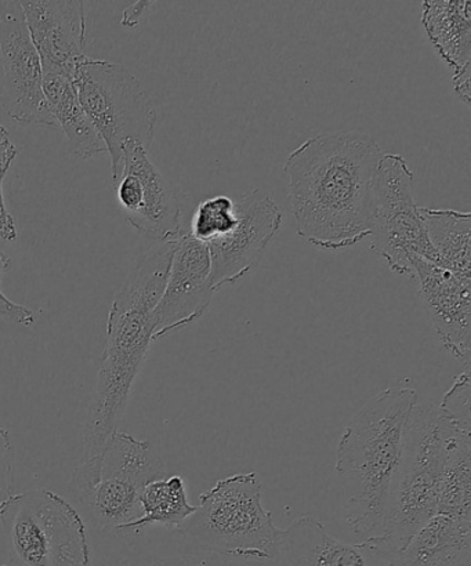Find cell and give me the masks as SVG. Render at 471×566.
<instances>
[{
	"label": "cell",
	"instance_id": "3",
	"mask_svg": "<svg viewBox=\"0 0 471 566\" xmlns=\"http://www.w3.org/2000/svg\"><path fill=\"white\" fill-rule=\"evenodd\" d=\"M417 403L418 392L414 388L387 387L370 398L343 429L335 470L345 490L347 523L362 542L378 539L381 534L404 430Z\"/></svg>",
	"mask_w": 471,
	"mask_h": 566
},
{
	"label": "cell",
	"instance_id": "18",
	"mask_svg": "<svg viewBox=\"0 0 471 566\" xmlns=\"http://www.w3.org/2000/svg\"><path fill=\"white\" fill-rule=\"evenodd\" d=\"M422 25L430 43L453 75L470 69V0H425Z\"/></svg>",
	"mask_w": 471,
	"mask_h": 566
},
{
	"label": "cell",
	"instance_id": "15",
	"mask_svg": "<svg viewBox=\"0 0 471 566\" xmlns=\"http://www.w3.org/2000/svg\"><path fill=\"white\" fill-rule=\"evenodd\" d=\"M414 281L433 322L437 335L453 357L470 365L471 279L435 263L412 258Z\"/></svg>",
	"mask_w": 471,
	"mask_h": 566
},
{
	"label": "cell",
	"instance_id": "2",
	"mask_svg": "<svg viewBox=\"0 0 471 566\" xmlns=\"http://www.w3.org/2000/svg\"><path fill=\"white\" fill-rule=\"evenodd\" d=\"M176 240L158 242L137 259L116 292L107 319V340L83 430L86 459L104 447L124 419L133 385L154 343V311L168 281Z\"/></svg>",
	"mask_w": 471,
	"mask_h": 566
},
{
	"label": "cell",
	"instance_id": "22",
	"mask_svg": "<svg viewBox=\"0 0 471 566\" xmlns=\"http://www.w3.org/2000/svg\"><path fill=\"white\" fill-rule=\"evenodd\" d=\"M140 504L142 517L122 531L140 532L151 525L179 531L197 509L188 502L185 479L177 474L164 476L144 488Z\"/></svg>",
	"mask_w": 471,
	"mask_h": 566
},
{
	"label": "cell",
	"instance_id": "29",
	"mask_svg": "<svg viewBox=\"0 0 471 566\" xmlns=\"http://www.w3.org/2000/svg\"><path fill=\"white\" fill-rule=\"evenodd\" d=\"M453 87L462 103L470 105V69L453 75Z\"/></svg>",
	"mask_w": 471,
	"mask_h": 566
},
{
	"label": "cell",
	"instance_id": "1",
	"mask_svg": "<svg viewBox=\"0 0 471 566\" xmlns=\"http://www.w3.org/2000/svg\"><path fill=\"white\" fill-rule=\"evenodd\" d=\"M381 157L379 144L357 130L318 133L292 151L284 175L297 235L328 251L368 238Z\"/></svg>",
	"mask_w": 471,
	"mask_h": 566
},
{
	"label": "cell",
	"instance_id": "31",
	"mask_svg": "<svg viewBox=\"0 0 471 566\" xmlns=\"http://www.w3.org/2000/svg\"><path fill=\"white\" fill-rule=\"evenodd\" d=\"M2 566H10V565H2ZM14 566V565H13Z\"/></svg>",
	"mask_w": 471,
	"mask_h": 566
},
{
	"label": "cell",
	"instance_id": "13",
	"mask_svg": "<svg viewBox=\"0 0 471 566\" xmlns=\"http://www.w3.org/2000/svg\"><path fill=\"white\" fill-rule=\"evenodd\" d=\"M209 249L190 234L176 240L168 281L154 311V342L186 329L207 313L213 294Z\"/></svg>",
	"mask_w": 471,
	"mask_h": 566
},
{
	"label": "cell",
	"instance_id": "11",
	"mask_svg": "<svg viewBox=\"0 0 471 566\" xmlns=\"http://www.w3.org/2000/svg\"><path fill=\"white\" fill-rule=\"evenodd\" d=\"M148 151L140 143L125 144L116 198L132 229L157 242L175 241L185 234L180 198Z\"/></svg>",
	"mask_w": 471,
	"mask_h": 566
},
{
	"label": "cell",
	"instance_id": "5",
	"mask_svg": "<svg viewBox=\"0 0 471 566\" xmlns=\"http://www.w3.org/2000/svg\"><path fill=\"white\" fill-rule=\"evenodd\" d=\"M177 532L198 551L259 562L279 556L284 534L264 507L262 482L254 473L216 482Z\"/></svg>",
	"mask_w": 471,
	"mask_h": 566
},
{
	"label": "cell",
	"instance_id": "26",
	"mask_svg": "<svg viewBox=\"0 0 471 566\" xmlns=\"http://www.w3.org/2000/svg\"><path fill=\"white\" fill-rule=\"evenodd\" d=\"M15 157V146L11 147L8 153L0 155V240L8 242H14L17 237H19L13 216H11L8 208H6L3 198L4 177L8 175L10 166L14 163Z\"/></svg>",
	"mask_w": 471,
	"mask_h": 566
},
{
	"label": "cell",
	"instance_id": "16",
	"mask_svg": "<svg viewBox=\"0 0 471 566\" xmlns=\"http://www.w3.org/2000/svg\"><path fill=\"white\" fill-rule=\"evenodd\" d=\"M291 566H391L393 554L376 541L346 543L332 536L320 521L301 517L282 534V547Z\"/></svg>",
	"mask_w": 471,
	"mask_h": 566
},
{
	"label": "cell",
	"instance_id": "4",
	"mask_svg": "<svg viewBox=\"0 0 471 566\" xmlns=\"http://www.w3.org/2000/svg\"><path fill=\"white\" fill-rule=\"evenodd\" d=\"M459 427L440 405L417 403L404 430L400 460L393 476L378 539L393 554L437 514V497L448 446Z\"/></svg>",
	"mask_w": 471,
	"mask_h": 566
},
{
	"label": "cell",
	"instance_id": "30",
	"mask_svg": "<svg viewBox=\"0 0 471 566\" xmlns=\"http://www.w3.org/2000/svg\"><path fill=\"white\" fill-rule=\"evenodd\" d=\"M14 144L10 142L9 133L4 129L2 125H0V155H3L9 151Z\"/></svg>",
	"mask_w": 471,
	"mask_h": 566
},
{
	"label": "cell",
	"instance_id": "7",
	"mask_svg": "<svg viewBox=\"0 0 471 566\" xmlns=\"http://www.w3.org/2000/svg\"><path fill=\"white\" fill-rule=\"evenodd\" d=\"M0 524L14 566H92L81 514L49 490L13 495L0 510Z\"/></svg>",
	"mask_w": 471,
	"mask_h": 566
},
{
	"label": "cell",
	"instance_id": "23",
	"mask_svg": "<svg viewBox=\"0 0 471 566\" xmlns=\"http://www.w3.org/2000/svg\"><path fill=\"white\" fill-rule=\"evenodd\" d=\"M237 224L236 202L226 196L205 199L192 216L190 235L205 243L229 234Z\"/></svg>",
	"mask_w": 471,
	"mask_h": 566
},
{
	"label": "cell",
	"instance_id": "27",
	"mask_svg": "<svg viewBox=\"0 0 471 566\" xmlns=\"http://www.w3.org/2000/svg\"><path fill=\"white\" fill-rule=\"evenodd\" d=\"M10 268V258L0 251V275H3ZM0 316L21 326H32L36 322V315L32 310L25 307V305L11 302L10 298L4 296L2 291H0Z\"/></svg>",
	"mask_w": 471,
	"mask_h": 566
},
{
	"label": "cell",
	"instance_id": "14",
	"mask_svg": "<svg viewBox=\"0 0 471 566\" xmlns=\"http://www.w3.org/2000/svg\"><path fill=\"white\" fill-rule=\"evenodd\" d=\"M28 31L41 57L43 74L74 80L85 53L87 19L85 2L77 0H24L21 2Z\"/></svg>",
	"mask_w": 471,
	"mask_h": 566
},
{
	"label": "cell",
	"instance_id": "9",
	"mask_svg": "<svg viewBox=\"0 0 471 566\" xmlns=\"http://www.w3.org/2000/svg\"><path fill=\"white\" fill-rule=\"evenodd\" d=\"M415 176L400 154H384L376 171L370 199V249L391 271L414 279L417 256L439 265L414 197Z\"/></svg>",
	"mask_w": 471,
	"mask_h": 566
},
{
	"label": "cell",
	"instance_id": "25",
	"mask_svg": "<svg viewBox=\"0 0 471 566\" xmlns=\"http://www.w3.org/2000/svg\"><path fill=\"white\" fill-rule=\"evenodd\" d=\"M14 446L9 430L0 427V510L15 495Z\"/></svg>",
	"mask_w": 471,
	"mask_h": 566
},
{
	"label": "cell",
	"instance_id": "24",
	"mask_svg": "<svg viewBox=\"0 0 471 566\" xmlns=\"http://www.w3.org/2000/svg\"><path fill=\"white\" fill-rule=\"evenodd\" d=\"M470 396V368L467 366V370L457 376L440 403V408L456 420L459 427L467 430H471Z\"/></svg>",
	"mask_w": 471,
	"mask_h": 566
},
{
	"label": "cell",
	"instance_id": "20",
	"mask_svg": "<svg viewBox=\"0 0 471 566\" xmlns=\"http://www.w3.org/2000/svg\"><path fill=\"white\" fill-rule=\"evenodd\" d=\"M439 265L471 279V214L453 209L420 208Z\"/></svg>",
	"mask_w": 471,
	"mask_h": 566
},
{
	"label": "cell",
	"instance_id": "28",
	"mask_svg": "<svg viewBox=\"0 0 471 566\" xmlns=\"http://www.w3.org/2000/svg\"><path fill=\"white\" fill-rule=\"evenodd\" d=\"M144 566H214L209 562H205V559L197 557H169V558H158L154 559V562L148 563Z\"/></svg>",
	"mask_w": 471,
	"mask_h": 566
},
{
	"label": "cell",
	"instance_id": "17",
	"mask_svg": "<svg viewBox=\"0 0 471 566\" xmlns=\"http://www.w3.org/2000/svg\"><path fill=\"white\" fill-rule=\"evenodd\" d=\"M391 566H471V521L436 514L395 554Z\"/></svg>",
	"mask_w": 471,
	"mask_h": 566
},
{
	"label": "cell",
	"instance_id": "19",
	"mask_svg": "<svg viewBox=\"0 0 471 566\" xmlns=\"http://www.w3.org/2000/svg\"><path fill=\"white\" fill-rule=\"evenodd\" d=\"M43 94L50 115L64 132L69 151L74 157L88 159L107 153L96 127L83 111L74 80L63 75L43 74Z\"/></svg>",
	"mask_w": 471,
	"mask_h": 566
},
{
	"label": "cell",
	"instance_id": "12",
	"mask_svg": "<svg viewBox=\"0 0 471 566\" xmlns=\"http://www.w3.org/2000/svg\"><path fill=\"white\" fill-rule=\"evenodd\" d=\"M237 224L223 238L208 243L214 292L245 280L258 268L282 227V213L262 190L236 202Z\"/></svg>",
	"mask_w": 471,
	"mask_h": 566
},
{
	"label": "cell",
	"instance_id": "10",
	"mask_svg": "<svg viewBox=\"0 0 471 566\" xmlns=\"http://www.w3.org/2000/svg\"><path fill=\"white\" fill-rule=\"evenodd\" d=\"M0 64L6 114L19 125L57 129L43 94V69L19 0L0 2Z\"/></svg>",
	"mask_w": 471,
	"mask_h": 566
},
{
	"label": "cell",
	"instance_id": "8",
	"mask_svg": "<svg viewBox=\"0 0 471 566\" xmlns=\"http://www.w3.org/2000/svg\"><path fill=\"white\" fill-rule=\"evenodd\" d=\"M74 85L83 111L107 147L116 182L125 144L137 142L147 149L151 147L157 111L135 74L107 60L83 61L75 72Z\"/></svg>",
	"mask_w": 471,
	"mask_h": 566
},
{
	"label": "cell",
	"instance_id": "6",
	"mask_svg": "<svg viewBox=\"0 0 471 566\" xmlns=\"http://www.w3.org/2000/svg\"><path fill=\"white\" fill-rule=\"evenodd\" d=\"M164 476V460L151 443L116 430L74 471L71 485L100 528L122 531L142 517L144 488Z\"/></svg>",
	"mask_w": 471,
	"mask_h": 566
},
{
	"label": "cell",
	"instance_id": "21",
	"mask_svg": "<svg viewBox=\"0 0 471 566\" xmlns=\"http://www.w3.org/2000/svg\"><path fill=\"white\" fill-rule=\"evenodd\" d=\"M437 514L471 521V431L458 430L448 446Z\"/></svg>",
	"mask_w": 471,
	"mask_h": 566
}]
</instances>
